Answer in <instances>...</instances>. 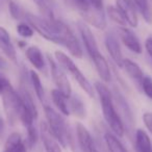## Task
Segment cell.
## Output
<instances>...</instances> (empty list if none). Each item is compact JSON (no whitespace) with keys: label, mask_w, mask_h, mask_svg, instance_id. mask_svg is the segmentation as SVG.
Listing matches in <instances>:
<instances>
[{"label":"cell","mask_w":152,"mask_h":152,"mask_svg":"<svg viewBox=\"0 0 152 152\" xmlns=\"http://www.w3.org/2000/svg\"><path fill=\"white\" fill-rule=\"evenodd\" d=\"M94 89L96 90L100 99V104L102 107L104 120L110 128V130L118 137H123L125 132V127L119 113L117 112L116 105L114 102L112 92L107 87L102 83H95Z\"/></svg>","instance_id":"obj_1"},{"label":"cell","mask_w":152,"mask_h":152,"mask_svg":"<svg viewBox=\"0 0 152 152\" xmlns=\"http://www.w3.org/2000/svg\"><path fill=\"white\" fill-rule=\"evenodd\" d=\"M44 113L49 130L51 131L53 137L56 139L59 145L64 148H67L68 145L73 146L74 143L72 140L73 134H71V131H70L63 115L53 110L49 105L44 106Z\"/></svg>","instance_id":"obj_2"},{"label":"cell","mask_w":152,"mask_h":152,"mask_svg":"<svg viewBox=\"0 0 152 152\" xmlns=\"http://www.w3.org/2000/svg\"><path fill=\"white\" fill-rule=\"evenodd\" d=\"M54 56H55L56 61L58 63V65L61 66L64 70L68 71L73 76V78L77 81L79 87H80L90 97H94L95 93H94L93 86L91 85L89 79L85 76V74L80 71V69L76 66V64L73 61V59H71L66 53L61 52V51H55Z\"/></svg>","instance_id":"obj_3"},{"label":"cell","mask_w":152,"mask_h":152,"mask_svg":"<svg viewBox=\"0 0 152 152\" xmlns=\"http://www.w3.org/2000/svg\"><path fill=\"white\" fill-rule=\"evenodd\" d=\"M25 18L27 20L28 24L41 37L46 39L49 42L61 45V39L55 30L53 20H48L44 17H38V16L34 15L31 13H26Z\"/></svg>","instance_id":"obj_4"},{"label":"cell","mask_w":152,"mask_h":152,"mask_svg":"<svg viewBox=\"0 0 152 152\" xmlns=\"http://www.w3.org/2000/svg\"><path fill=\"white\" fill-rule=\"evenodd\" d=\"M2 103L4 108L5 116L7 118L10 124L14 125L20 117V110H21V98L18 92L12 86L11 81L5 86L2 94Z\"/></svg>","instance_id":"obj_5"},{"label":"cell","mask_w":152,"mask_h":152,"mask_svg":"<svg viewBox=\"0 0 152 152\" xmlns=\"http://www.w3.org/2000/svg\"><path fill=\"white\" fill-rule=\"evenodd\" d=\"M53 23H54L55 30L61 39V45L65 46L74 57L81 58L83 57V49H81L80 44H79L78 40L75 37L74 32L72 31L71 28L67 24L64 23L61 20H59L58 18L53 20Z\"/></svg>","instance_id":"obj_6"},{"label":"cell","mask_w":152,"mask_h":152,"mask_svg":"<svg viewBox=\"0 0 152 152\" xmlns=\"http://www.w3.org/2000/svg\"><path fill=\"white\" fill-rule=\"evenodd\" d=\"M47 59H48L49 68H50L51 77H52L53 83L56 87V90L61 92L66 98L69 99L72 96V87L70 85V81L66 75L65 71L63 68H61L58 63H56L49 54L47 55Z\"/></svg>","instance_id":"obj_7"},{"label":"cell","mask_w":152,"mask_h":152,"mask_svg":"<svg viewBox=\"0 0 152 152\" xmlns=\"http://www.w3.org/2000/svg\"><path fill=\"white\" fill-rule=\"evenodd\" d=\"M77 28H78V31H79V34H80L81 39H83V44H85L86 50H87L88 54L90 55V57H91V59H92L93 57H95L96 55L100 53L95 36H94L93 31L91 30L90 26H88L87 24L83 21L77 22Z\"/></svg>","instance_id":"obj_8"},{"label":"cell","mask_w":152,"mask_h":152,"mask_svg":"<svg viewBox=\"0 0 152 152\" xmlns=\"http://www.w3.org/2000/svg\"><path fill=\"white\" fill-rule=\"evenodd\" d=\"M113 97H114V102L116 105L117 112L119 113L121 119H122L124 127L126 126L128 129H131L133 127V118L128 103L126 102L125 98L120 94V92L118 91L115 92Z\"/></svg>","instance_id":"obj_9"},{"label":"cell","mask_w":152,"mask_h":152,"mask_svg":"<svg viewBox=\"0 0 152 152\" xmlns=\"http://www.w3.org/2000/svg\"><path fill=\"white\" fill-rule=\"evenodd\" d=\"M104 42H105L106 50H107L108 54L110 55L112 59L114 61V63L116 64L118 67L122 68L124 57H123L122 50H121V47H120V43H119V40L117 39L116 34H114L113 32L106 34Z\"/></svg>","instance_id":"obj_10"},{"label":"cell","mask_w":152,"mask_h":152,"mask_svg":"<svg viewBox=\"0 0 152 152\" xmlns=\"http://www.w3.org/2000/svg\"><path fill=\"white\" fill-rule=\"evenodd\" d=\"M117 7L124 17L126 23L131 27H137L139 18H137V10L132 0H117Z\"/></svg>","instance_id":"obj_11"},{"label":"cell","mask_w":152,"mask_h":152,"mask_svg":"<svg viewBox=\"0 0 152 152\" xmlns=\"http://www.w3.org/2000/svg\"><path fill=\"white\" fill-rule=\"evenodd\" d=\"M119 37H120L121 42L124 44V46L127 49H129L132 52L140 54L142 53V45L140 42L139 38L135 36V34L129 28L125 27V26H121L118 29Z\"/></svg>","instance_id":"obj_12"},{"label":"cell","mask_w":152,"mask_h":152,"mask_svg":"<svg viewBox=\"0 0 152 152\" xmlns=\"http://www.w3.org/2000/svg\"><path fill=\"white\" fill-rule=\"evenodd\" d=\"M76 137L78 148L81 152H91L96 147L94 140L87 127L81 123H76Z\"/></svg>","instance_id":"obj_13"},{"label":"cell","mask_w":152,"mask_h":152,"mask_svg":"<svg viewBox=\"0 0 152 152\" xmlns=\"http://www.w3.org/2000/svg\"><path fill=\"white\" fill-rule=\"evenodd\" d=\"M41 139L45 148V152H63L59 143L52 135L46 122L41 123Z\"/></svg>","instance_id":"obj_14"},{"label":"cell","mask_w":152,"mask_h":152,"mask_svg":"<svg viewBox=\"0 0 152 152\" xmlns=\"http://www.w3.org/2000/svg\"><path fill=\"white\" fill-rule=\"evenodd\" d=\"M0 49L7 55V58L14 63H17V51L12 43L9 31L2 26H0Z\"/></svg>","instance_id":"obj_15"},{"label":"cell","mask_w":152,"mask_h":152,"mask_svg":"<svg viewBox=\"0 0 152 152\" xmlns=\"http://www.w3.org/2000/svg\"><path fill=\"white\" fill-rule=\"evenodd\" d=\"M85 21H87L89 24L93 25L94 27L98 29H104L106 27V19L104 11L101 10H96L92 7L88 13L81 15Z\"/></svg>","instance_id":"obj_16"},{"label":"cell","mask_w":152,"mask_h":152,"mask_svg":"<svg viewBox=\"0 0 152 152\" xmlns=\"http://www.w3.org/2000/svg\"><path fill=\"white\" fill-rule=\"evenodd\" d=\"M95 68L98 72V75L100 76V78L103 83H110L112 80V72H110V68L108 65L107 61L105 59V57L99 53L95 57L92 58Z\"/></svg>","instance_id":"obj_17"},{"label":"cell","mask_w":152,"mask_h":152,"mask_svg":"<svg viewBox=\"0 0 152 152\" xmlns=\"http://www.w3.org/2000/svg\"><path fill=\"white\" fill-rule=\"evenodd\" d=\"M25 55L28 61L32 65V67L37 70L43 71L45 69V58L42 50L38 46H30L26 49Z\"/></svg>","instance_id":"obj_18"},{"label":"cell","mask_w":152,"mask_h":152,"mask_svg":"<svg viewBox=\"0 0 152 152\" xmlns=\"http://www.w3.org/2000/svg\"><path fill=\"white\" fill-rule=\"evenodd\" d=\"M27 150L28 148L22 141L21 134L18 132H13L7 139L3 152H28Z\"/></svg>","instance_id":"obj_19"},{"label":"cell","mask_w":152,"mask_h":152,"mask_svg":"<svg viewBox=\"0 0 152 152\" xmlns=\"http://www.w3.org/2000/svg\"><path fill=\"white\" fill-rule=\"evenodd\" d=\"M19 95L21 98V110H25V112L29 113L34 119L39 117V112L37 105L34 101L31 94L25 89V88H20Z\"/></svg>","instance_id":"obj_20"},{"label":"cell","mask_w":152,"mask_h":152,"mask_svg":"<svg viewBox=\"0 0 152 152\" xmlns=\"http://www.w3.org/2000/svg\"><path fill=\"white\" fill-rule=\"evenodd\" d=\"M122 68H124L126 73L128 74V76L133 81H135L137 85L141 86V83L144 78V72L135 61H131L129 58H124Z\"/></svg>","instance_id":"obj_21"},{"label":"cell","mask_w":152,"mask_h":152,"mask_svg":"<svg viewBox=\"0 0 152 152\" xmlns=\"http://www.w3.org/2000/svg\"><path fill=\"white\" fill-rule=\"evenodd\" d=\"M134 146L137 152H152V143L145 130L139 128L135 131Z\"/></svg>","instance_id":"obj_22"},{"label":"cell","mask_w":152,"mask_h":152,"mask_svg":"<svg viewBox=\"0 0 152 152\" xmlns=\"http://www.w3.org/2000/svg\"><path fill=\"white\" fill-rule=\"evenodd\" d=\"M51 99H52L53 104L55 105V107L58 110V112L64 117L69 116L70 110H69V104L67 102L68 98H66L61 92L57 91L56 89H54L51 91Z\"/></svg>","instance_id":"obj_23"},{"label":"cell","mask_w":152,"mask_h":152,"mask_svg":"<svg viewBox=\"0 0 152 152\" xmlns=\"http://www.w3.org/2000/svg\"><path fill=\"white\" fill-rule=\"evenodd\" d=\"M69 110L70 114H73L79 119H83L86 117V106L81 98L77 95H72L69 98Z\"/></svg>","instance_id":"obj_24"},{"label":"cell","mask_w":152,"mask_h":152,"mask_svg":"<svg viewBox=\"0 0 152 152\" xmlns=\"http://www.w3.org/2000/svg\"><path fill=\"white\" fill-rule=\"evenodd\" d=\"M29 77H30V83L32 85V88H34V92H36V95L38 97V99L40 101L44 102L45 101V90L44 87L42 85V81H41V78L39 74L37 73L34 70H31L29 72Z\"/></svg>","instance_id":"obj_25"},{"label":"cell","mask_w":152,"mask_h":152,"mask_svg":"<svg viewBox=\"0 0 152 152\" xmlns=\"http://www.w3.org/2000/svg\"><path fill=\"white\" fill-rule=\"evenodd\" d=\"M104 141H105V144L110 152H128L126 148L124 147V145L117 139L116 135L112 134V133L106 132L104 134Z\"/></svg>","instance_id":"obj_26"},{"label":"cell","mask_w":152,"mask_h":152,"mask_svg":"<svg viewBox=\"0 0 152 152\" xmlns=\"http://www.w3.org/2000/svg\"><path fill=\"white\" fill-rule=\"evenodd\" d=\"M132 1H133V3L137 5L139 11L141 12L144 20H145L147 23H151L152 13H151V10H150L148 0H132Z\"/></svg>","instance_id":"obj_27"},{"label":"cell","mask_w":152,"mask_h":152,"mask_svg":"<svg viewBox=\"0 0 152 152\" xmlns=\"http://www.w3.org/2000/svg\"><path fill=\"white\" fill-rule=\"evenodd\" d=\"M106 13H107L110 19L112 20V21H114L116 24H118V25L125 26L127 24L126 21H125V19H124V17L122 16L121 12L119 11L117 7L110 5V7H107V11H106Z\"/></svg>","instance_id":"obj_28"},{"label":"cell","mask_w":152,"mask_h":152,"mask_svg":"<svg viewBox=\"0 0 152 152\" xmlns=\"http://www.w3.org/2000/svg\"><path fill=\"white\" fill-rule=\"evenodd\" d=\"M27 137H26V142L25 145L28 149H32L34 146L37 145L39 141V131L38 129L34 127V125H31V126L27 127Z\"/></svg>","instance_id":"obj_29"},{"label":"cell","mask_w":152,"mask_h":152,"mask_svg":"<svg viewBox=\"0 0 152 152\" xmlns=\"http://www.w3.org/2000/svg\"><path fill=\"white\" fill-rule=\"evenodd\" d=\"M69 2L79 12L80 15L88 13L93 7L89 0H69Z\"/></svg>","instance_id":"obj_30"},{"label":"cell","mask_w":152,"mask_h":152,"mask_svg":"<svg viewBox=\"0 0 152 152\" xmlns=\"http://www.w3.org/2000/svg\"><path fill=\"white\" fill-rule=\"evenodd\" d=\"M17 32L22 38H31L34 34V30L28 23H19L17 25Z\"/></svg>","instance_id":"obj_31"},{"label":"cell","mask_w":152,"mask_h":152,"mask_svg":"<svg viewBox=\"0 0 152 152\" xmlns=\"http://www.w3.org/2000/svg\"><path fill=\"white\" fill-rule=\"evenodd\" d=\"M9 11L13 19L20 20V19H22L24 16L23 11H22V9L20 7V5L17 4L13 0H11L9 2Z\"/></svg>","instance_id":"obj_32"},{"label":"cell","mask_w":152,"mask_h":152,"mask_svg":"<svg viewBox=\"0 0 152 152\" xmlns=\"http://www.w3.org/2000/svg\"><path fill=\"white\" fill-rule=\"evenodd\" d=\"M141 88L144 94L148 98L152 99V77L151 76H144L143 80L141 83Z\"/></svg>","instance_id":"obj_33"},{"label":"cell","mask_w":152,"mask_h":152,"mask_svg":"<svg viewBox=\"0 0 152 152\" xmlns=\"http://www.w3.org/2000/svg\"><path fill=\"white\" fill-rule=\"evenodd\" d=\"M143 121L145 126L152 134V113H145L143 115Z\"/></svg>","instance_id":"obj_34"},{"label":"cell","mask_w":152,"mask_h":152,"mask_svg":"<svg viewBox=\"0 0 152 152\" xmlns=\"http://www.w3.org/2000/svg\"><path fill=\"white\" fill-rule=\"evenodd\" d=\"M89 1L94 9L103 11V0H89Z\"/></svg>","instance_id":"obj_35"},{"label":"cell","mask_w":152,"mask_h":152,"mask_svg":"<svg viewBox=\"0 0 152 152\" xmlns=\"http://www.w3.org/2000/svg\"><path fill=\"white\" fill-rule=\"evenodd\" d=\"M9 83H10L9 79H7V77H4L2 74H0V96H1V94H2L5 86H7Z\"/></svg>","instance_id":"obj_36"},{"label":"cell","mask_w":152,"mask_h":152,"mask_svg":"<svg viewBox=\"0 0 152 152\" xmlns=\"http://www.w3.org/2000/svg\"><path fill=\"white\" fill-rule=\"evenodd\" d=\"M145 49L149 54V56L152 58V38H148L145 41Z\"/></svg>","instance_id":"obj_37"},{"label":"cell","mask_w":152,"mask_h":152,"mask_svg":"<svg viewBox=\"0 0 152 152\" xmlns=\"http://www.w3.org/2000/svg\"><path fill=\"white\" fill-rule=\"evenodd\" d=\"M5 68H7V61L0 55V69H5Z\"/></svg>","instance_id":"obj_38"},{"label":"cell","mask_w":152,"mask_h":152,"mask_svg":"<svg viewBox=\"0 0 152 152\" xmlns=\"http://www.w3.org/2000/svg\"><path fill=\"white\" fill-rule=\"evenodd\" d=\"M3 130H4V121L0 117V134L3 132Z\"/></svg>","instance_id":"obj_39"},{"label":"cell","mask_w":152,"mask_h":152,"mask_svg":"<svg viewBox=\"0 0 152 152\" xmlns=\"http://www.w3.org/2000/svg\"><path fill=\"white\" fill-rule=\"evenodd\" d=\"M91 152H100V151H99V150H98V149H97V148H96V147H95V148H94V149H93V150H92V151H91Z\"/></svg>","instance_id":"obj_40"},{"label":"cell","mask_w":152,"mask_h":152,"mask_svg":"<svg viewBox=\"0 0 152 152\" xmlns=\"http://www.w3.org/2000/svg\"><path fill=\"white\" fill-rule=\"evenodd\" d=\"M32 1H34V2H36V3L39 2V0H32Z\"/></svg>","instance_id":"obj_41"}]
</instances>
